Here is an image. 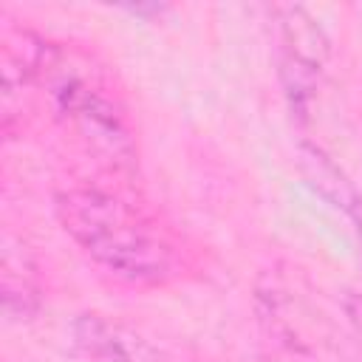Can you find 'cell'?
<instances>
[{"instance_id":"8992f818","label":"cell","mask_w":362,"mask_h":362,"mask_svg":"<svg viewBox=\"0 0 362 362\" xmlns=\"http://www.w3.org/2000/svg\"><path fill=\"white\" fill-rule=\"evenodd\" d=\"M300 161H303V170H305V178L311 187H317L331 204L342 206L345 212L354 206V201L359 198V192L354 189V184L345 178V173L317 147H303L300 150Z\"/></svg>"},{"instance_id":"52a82bcc","label":"cell","mask_w":362,"mask_h":362,"mask_svg":"<svg viewBox=\"0 0 362 362\" xmlns=\"http://www.w3.org/2000/svg\"><path fill=\"white\" fill-rule=\"evenodd\" d=\"M345 311H348V320L354 322V328L362 337V294H348L345 297Z\"/></svg>"},{"instance_id":"7a4b0ae2","label":"cell","mask_w":362,"mask_h":362,"mask_svg":"<svg viewBox=\"0 0 362 362\" xmlns=\"http://www.w3.org/2000/svg\"><path fill=\"white\" fill-rule=\"evenodd\" d=\"M57 113L74 127L88 150H93L110 167L133 164V139L122 110L93 82L79 74H59L51 85Z\"/></svg>"},{"instance_id":"277c9868","label":"cell","mask_w":362,"mask_h":362,"mask_svg":"<svg viewBox=\"0 0 362 362\" xmlns=\"http://www.w3.org/2000/svg\"><path fill=\"white\" fill-rule=\"evenodd\" d=\"M71 337L82 362H175L153 339L105 314H79Z\"/></svg>"},{"instance_id":"6da1fadb","label":"cell","mask_w":362,"mask_h":362,"mask_svg":"<svg viewBox=\"0 0 362 362\" xmlns=\"http://www.w3.org/2000/svg\"><path fill=\"white\" fill-rule=\"evenodd\" d=\"M54 206L76 246L116 280L156 286L170 277L167 240L122 198L93 187H71L57 195Z\"/></svg>"},{"instance_id":"5b68a950","label":"cell","mask_w":362,"mask_h":362,"mask_svg":"<svg viewBox=\"0 0 362 362\" xmlns=\"http://www.w3.org/2000/svg\"><path fill=\"white\" fill-rule=\"evenodd\" d=\"M3 311L8 320H31L40 308V277L31 252L11 235L3 238Z\"/></svg>"},{"instance_id":"3957f363","label":"cell","mask_w":362,"mask_h":362,"mask_svg":"<svg viewBox=\"0 0 362 362\" xmlns=\"http://www.w3.org/2000/svg\"><path fill=\"white\" fill-rule=\"evenodd\" d=\"M274 23L283 42L280 76L291 99V107L303 113L305 102L314 96L317 76L331 57V40L325 28L300 6H277Z\"/></svg>"},{"instance_id":"ba28073f","label":"cell","mask_w":362,"mask_h":362,"mask_svg":"<svg viewBox=\"0 0 362 362\" xmlns=\"http://www.w3.org/2000/svg\"><path fill=\"white\" fill-rule=\"evenodd\" d=\"M351 221H354V229H356V238H359V252H362V195L354 201V206L348 209Z\"/></svg>"}]
</instances>
